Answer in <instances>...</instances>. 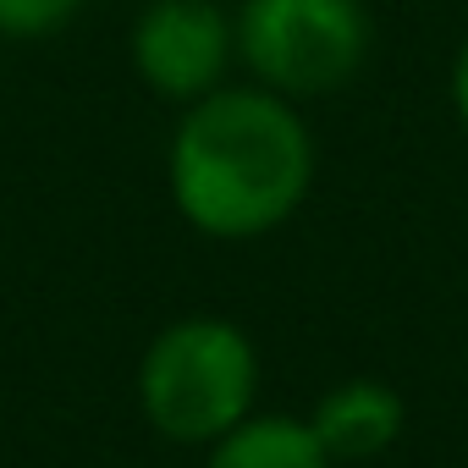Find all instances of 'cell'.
Masks as SVG:
<instances>
[{"label": "cell", "mask_w": 468, "mask_h": 468, "mask_svg": "<svg viewBox=\"0 0 468 468\" xmlns=\"http://www.w3.org/2000/svg\"><path fill=\"white\" fill-rule=\"evenodd\" d=\"M83 12V0H0V34L6 39H45Z\"/></svg>", "instance_id": "obj_7"}, {"label": "cell", "mask_w": 468, "mask_h": 468, "mask_svg": "<svg viewBox=\"0 0 468 468\" xmlns=\"http://www.w3.org/2000/svg\"><path fill=\"white\" fill-rule=\"evenodd\" d=\"M309 424L331 463H369L402 435V397L386 380H342L320 397Z\"/></svg>", "instance_id": "obj_5"}, {"label": "cell", "mask_w": 468, "mask_h": 468, "mask_svg": "<svg viewBox=\"0 0 468 468\" xmlns=\"http://www.w3.org/2000/svg\"><path fill=\"white\" fill-rule=\"evenodd\" d=\"M260 391L254 342L215 314H193L165 325L138 364V402L165 441L215 446L238 430Z\"/></svg>", "instance_id": "obj_2"}, {"label": "cell", "mask_w": 468, "mask_h": 468, "mask_svg": "<svg viewBox=\"0 0 468 468\" xmlns=\"http://www.w3.org/2000/svg\"><path fill=\"white\" fill-rule=\"evenodd\" d=\"M231 28L254 78L282 100L347 89L375 39L364 0H243Z\"/></svg>", "instance_id": "obj_3"}, {"label": "cell", "mask_w": 468, "mask_h": 468, "mask_svg": "<svg viewBox=\"0 0 468 468\" xmlns=\"http://www.w3.org/2000/svg\"><path fill=\"white\" fill-rule=\"evenodd\" d=\"M238 50V28L215 0H149L133 23V67L160 100H204Z\"/></svg>", "instance_id": "obj_4"}, {"label": "cell", "mask_w": 468, "mask_h": 468, "mask_svg": "<svg viewBox=\"0 0 468 468\" xmlns=\"http://www.w3.org/2000/svg\"><path fill=\"white\" fill-rule=\"evenodd\" d=\"M452 105H457V116L468 127V39L457 45V61H452Z\"/></svg>", "instance_id": "obj_8"}, {"label": "cell", "mask_w": 468, "mask_h": 468, "mask_svg": "<svg viewBox=\"0 0 468 468\" xmlns=\"http://www.w3.org/2000/svg\"><path fill=\"white\" fill-rule=\"evenodd\" d=\"M204 468H331V457L309 419H292V413L254 419L249 413L238 430H226L209 446Z\"/></svg>", "instance_id": "obj_6"}, {"label": "cell", "mask_w": 468, "mask_h": 468, "mask_svg": "<svg viewBox=\"0 0 468 468\" xmlns=\"http://www.w3.org/2000/svg\"><path fill=\"white\" fill-rule=\"evenodd\" d=\"M314 187V138L271 89H215L187 105L171 144V198L204 238L276 231Z\"/></svg>", "instance_id": "obj_1"}]
</instances>
